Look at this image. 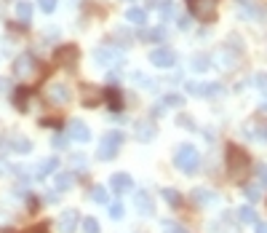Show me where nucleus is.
Instances as JSON below:
<instances>
[{
	"label": "nucleus",
	"mask_w": 267,
	"mask_h": 233,
	"mask_svg": "<svg viewBox=\"0 0 267 233\" xmlns=\"http://www.w3.org/2000/svg\"><path fill=\"white\" fill-rule=\"evenodd\" d=\"M227 169H230V177L233 180H246V174L251 172V158L246 150L238 145H230L227 147Z\"/></svg>",
	"instance_id": "1"
},
{
	"label": "nucleus",
	"mask_w": 267,
	"mask_h": 233,
	"mask_svg": "<svg viewBox=\"0 0 267 233\" xmlns=\"http://www.w3.org/2000/svg\"><path fill=\"white\" fill-rule=\"evenodd\" d=\"M174 164H177L179 172L184 174H195L201 166V153H198V147H192V145H179L177 147V153H174Z\"/></svg>",
	"instance_id": "2"
},
{
	"label": "nucleus",
	"mask_w": 267,
	"mask_h": 233,
	"mask_svg": "<svg viewBox=\"0 0 267 233\" xmlns=\"http://www.w3.org/2000/svg\"><path fill=\"white\" fill-rule=\"evenodd\" d=\"M123 145V132L118 129H112L102 137V142H99V150H96V158L99 161H112L115 156H118V150Z\"/></svg>",
	"instance_id": "3"
},
{
	"label": "nucleus",
	"mask_w": 267,
	"mask_h": 233,
	"mask_svg": "<svg viewBox=\"0 0 267 233\" xmlns=\"http://www.w3.org/2000/svg\"><path fill=\"white\" fill-rule=\"evenodd\" d=\"M216 3L219 0H187V8L195 19L201 22H211L214 14H216Z\"/></svg>",
	"instance_id": "4"
},
{
	"label": "nucleus",
	"mask_w": 267,
	"mask_h": 233,
	"mask_svg": "<svg viewBox=\"0 0 267 233\" xmlns=\"http://www.w3.org/2000/svg\"><path fill=\"white\" fill-rule=\"evenodd\" d=\"M94 62L99 67H118L123 62V54L115 51V49H110V46H102V49L94 51Z\"/></svg>",
	"instance_id": "5"
},
{
	"label": "nucleus",
	"mask_w": 267,
	"mask_h": 233,
	"mask_svg": "<svg viewBox=\"0 0 267 233\" xmlns=\"http://www.w3.org/2000/svg\"><path fill=\"white\" fill-rule=\"evenodd\" d=\"M35 67H38L35 56H32V54H21L19 59L14 62V75H16V78H21V80H32Z\"/></svg>",
	"instance_id": "6"
},
{
	"label": "nucleus",
	"mask_w": 267,
	"mask_h": 233,
	"mask_svg": "<svg viewBox=\"0 0 267 233\" xmlns=\"http://www.w3.org/2000/svg\"><path fill=\"white\" fill-rule=\"evenodd\" d=\"M150 62H153L155 67H163V70H168V67H174V65H177V51H174V49H168V46H160V49H155L153 54H150Z\"/></svg>",
	"instance_id": "7"
},
{
	"label": "nucleus",
	"mask_w": 267,
	"mask_h": 233,
	"mask_svg": "<svg viewBox=\"0 0 267 233\" xmlns=\"http://www.w3.org/2000/svg\"><path fill=\"white\" fill-rule=\"evenodd\" d=\"M80 51L75 49V46H59V49L54 51V62H59L62 67H75Z\"/></svg>",
	"instance_id": "8"
},
{
	"label": "nucleus",
	"mask_w": 267,
	"mask_h": 233,
	"mask_svg": "<svg viewBox=\"0 0 267 233\" xmlns=\"http://www.w3.org/2000/svg\"><path fill=\"white\" fill-rule=\"evenodd\" d=\"M187 91L195 94V97H216V94H222V86H219V83H198V80H190Z\"/></svg>",
	"instance_id": "9"
},
{
	"label": "nucleus",
	"mask_w": 267,
	"mask_h": 233,
	"mask_svg": "<svg viewBox=\"0 0 267 233\" xmlns=\"http://www.w3.org/2000/svg\"><path fill=\"white\" fill-rule=\"evenodd\" d=\"M67 137L69 139H75V142H88L91 139V132H88V126L83 123V121H69L67 123Z\"/></svg>",
	"instance_id": "10"
},
{
	"label": "nucleus",
	"mask_w": 267,
	"mask_h": 233,
	"mask_svg": "<svg viewBox=\"0 0 267 233\" xmlns=\"http://www.w3.org/2000/svg\"><path fill=\"white\" fill-rule=\"evenodd\" d=\"M110 188L115 193H129L134 190V180H131V174H126V172H115L112 177H110Z\"/></svg>",
	"instance_id": "11"
},
{
	"label": "nucleus",
	"mask_w": 267,
	"mask_h": 233,
	"mask_svg": "<svg viewBox=\"0 0 267 233\" xmlns=\"http://www.w3.org/2000/svg\"><path fill=\"white\" fill-rule=\"evenodd\" d=\"M45 94H48V99L54 102V104H67L69 102V89H67V83H48V91H45Z\"/></svg>",
	"instance_id": "12"
},
{
	"label": "nucleus",
	"mask_w": 267,
	"mask_h": 233,
	"mask_svg": "<svg viewBox=\"0 0 267 233\" xmlns=\"http://www.w3.org/2000/svg\"><path fill=\"white\" fill-rule=\"evenodd\" d=\"M80 225V217L75 209H64L62 217H59V230L62 233H75V228Z\"/></svg>",
	"instance_id": "13"
},
{
	"label": "nucleus",
	"mask_w": 267,
	"mask_h": 233,
	"mask_svg": "<svg viewBox=\"0 0 267 233\" xmlns=\"http://www.w3.org/2000/svg\"><path fill=\"white\" fill-rule=\"evenodd\" d=\"M158 129H155V123L153 121H139L136 123V139L139 142H150V139H155Z\"/></svg>",
	"instance_id": "14"
},
{
	"label": "nucleus",
	"mask_w": 267,
	"mask_h": 233,
	"mask_svg": "<svg viewBox=\"0 0 267 233\" xmlns=\"http://www.w3.org/2000/svg\"><path fill=\"white\" fill-rule=\"evenodd\" d=\"M8 145H11V150H14V153H21V156L32 150V142H30L25 134H11V137H8Z\"/></svg>",
	"instance_id": "15"
},
{
	"label": "nucleus",
	"mask_w": 267,
	"mask_h": 233,
	"mask_svg": "<svg viewBox=\"0 0 267 233\" xmlns=\"http://www.w3.org/2000/svg\"><path fill=\"white\" fill-rule=\"evenodd\" d=\"M134 204H136V209H139V215H144V217H150L155 212V206H153V199L144 193V190H139L136 196H134Z\"/></svg>",
	"instance_id": "16"
},
{
	"label": "nucleus",
	"mask_w": 267,
	"mask_h": 233,
	"mask_svg": "<svg viewBox=\"0 0 267 233\" xmlns=\"http://www.w3.org/2000/svg\"><path fill=\"white\" fill-rule=\"evenodd\" d=\"M246 134H249L251 139L267 142V123H262V121H251V123L246 126Z\"/></svg>",
	"instance_id": "17"
},
{
	"label": "nucleus",
	"mask_w": 267,
	"mask_h": 233,
	"mask_svg": "<svg viewBox=\"0 0 267 233\" xmlns=\"http://www.w3.org/2000/svg\"><path fill=\"white\" fill-rule=\"evenodd\" d=\"M32 14H35L32 3H27V0H19V3H16V19L21 22V25H30V22H32Z\"/></svg>",
	"instance_id": "18"
},
{
	"label": "nucleus",
	"mask_w": 267,
	"mask_h": 233,
	"mask_svg": "<svg viewBox=\"0 0 267 233\" xmlns=\"http://www.w3.org/2000/svg\"><path fill=\"white\" fill-rule=\"evenodd\" d=\"M54 185H56V190H69V188H72V185H75V177H72V174H69V172H59V174H56V177H54Z\"/></svg>",
	"instance_id": "19"
},
{
	"label": "nucleus",
	"mask_w": 267,
	"mask_h": 233,
	"mask_svg": "<svg viewBox=\"0 0 267 233\" xmlns=\"http://www.w3.org/2000/svg\"><path fill=\"white\" fill-rule=\"evenodd\" d=\"M104 99H107V104H110L112 110H120V108H123V97H120V91L115 89V86L104 89Z\"/></svg>",
	"instance_id": "20"
},
{
	"label": "nucleus",
	"mask_w": 267,
	"mask_h": 233,
	"mask_svg": "<svg viewBox=\"0 0 267 233\" xmlns=\"http://www.w3.org/2000/svg\"><path fill=\"white\" fill-rule=\"evenodd\" d=\"M56 169H59V161H56V158L51 156V158H45L43 164L38 166V172H35V177H48V174H54Z\"/></svg>",
	"instance_id": "21"
},
{
	"label": "nucleus",
	"mask_w": 267,
	"mask_h": 233,
	"mask_svg": "<svg viewBox=\"0 0 267 233\" xmlns=\"http://www.w3.org/2000/svg\"><path fill=\"white\" fill-rule=\"evenodd\" d=\"M126 19H129L131 25H139V27H142L144 22H147V11H144V8H136V6H131L129 11H126Z\"/></svg>",
	"instance_id": "22"
},
{
	"label": "nucleus",
	"mask_w": 267,
	"mask_h": 233,
	"mask_svg": "<svg viewBox=\"0 0 267 233\" xmlns=\"http://www.w3.org/2000/svg\"><path fill=\"white\" fill-rule=\"evenodd\" d=\"M142 38L147 43H160V40H166V27H153V30H144L142 32Z\"/></svg>",
	"instance_id": "23"
},
{
	"label": "nucleus",
	"mask_w": 267,
	"mask_h": 233,
	"mask_svg": "<svg viewBox=\"0 0 267 233\" xmlns=\"http://www.w3.org/2000/svg\"><path fill=\"white\" fill-rule=\"evenodd\" d=\"M30 94H32V91H30L27 86H21V89L14 91V102H16L19 110H27V99H30Z\"/></svg>",
	"instance_id": "24"
},
{
	"label": "nucleus",
	"mask_w": 267,
	"mask_h": 233,
	"mask_svg": "<svg viewBox=\"0 0 267 233\" xmlns=\"http://www.w3.org/2000/svg\"><path fill=\"white\" fill-rule=\"evenodd\" d=\"M91 201H96V204H107V201H110L107 188H104V185H94V188H91Z\"/></svg>",
	"instance_id": "25"
},
{
	"label": "nucleus",
	"mask_w": 267,
	"mask_h": 233,
	"mask_svg": "<svg viewBox=\"0 0 267 233\" xmlns=\"http://www.w3.org/2000/svg\"><path fill=\"white\" fill-rule=\"evenodd\" d=\"M208 67H211V56H206V54L192 56V70H195V73H206Z\"/></svg>",
	"instance_id": "26"
},
{
	"label": "nucleus",
	"mask_w": 267,
	"mask_h": 233,
	"mask_svg": "<svg viewBox=\"0 0 267 233\" xmlns=\"http://www.w3.org/2000/svg\"><path fill=\"white\" fill-rule=\"evenodd\" d=\"M192 199L198 201V204H211V201H216V196L211 190H206V188H195L192 190Z\"/></svg>",
	"instance_id": "27"
},
{
	"label": "nucleus",
	"mask_w": 267,
	"mask_h": 233,
	"mask_svg": "<svg viewBox=\"0 0 267 233\" xmlns=\"http://www.w3.org/2000/svg\"><path fill=\"white\" fill-rule=\"evenodd\" d=\"M238 217H240V223H257V212H254V206H240L238 209Z\"/></svg>",
	"instance_id": "28"
},
{
	"label": "nucleus",
	"mask_w": 267,
	"mask_h": 233,
	"mask_svg": "<svg viewBox=\"0 0 267 233\" xmlns=\"http://www.w3.org/2000/svg\"><path fill=\"white\" fill-rule=\"evenodd\" d=\"M160 104H163V108H182L184 99H182V94H166L160 99Z\"/></svg>",
	"instance_id": "29"
},
{
	"label": "nucleus",
	"mask_w": 267,
	"mask_h": 233,
	"mask_svg": "<svg viewBox=\"0 0 267 233\" xmlns=\"http://www.w3.org/2000/svg\"><path fill=\"white\" fill-rule=\"evenodd\" d=\"M163 199H166V204H171V206H179V204H182L179 190H174V188H166V190H163Z\"/></svg>",
	"instance_id": "30"
},
{
	"label": "nucleus",
	"mask_w": 267,
	"mask_h": 233,
	"mask_svg": "<svg viewBox=\"0 0 267 233\" xmlns=\"http://www.w3.org/2000/svg\"><path fill=\"white\" fill-rule=\"evenodd\" d=\"M80 228H83V233H99V223H96V217H86L83 223H80Z\"/></svg>",
	"instance_id": "31"
},
{
	"label": "nucleus",
	"mask_w": 267,
	"mask_h": 233,
	"mask_svg": "<svg viewBox=\"0 0 267 233\" xmlns=\"http://www.w3.org/2000/svg\"><path fill=\"white\" fill-rule=\"evenodd\" d=\"M243 193H246V199H249V201H254V204H257V201L262 199V190H259V185H249V188L243 190Z\"/></svg>",
	"instance_id": "32"
},
{
	"label": "nucleus",
	"mask_w": 267,
	"mask_h": 233,
	"mask_svg": "<svg viewBox=\"0 0 267 233\" xmlns=\"http://www.w3.org/2000/svg\"><path fill=\"white\" fill-rule=\"evenodd\" d=\"M96 99H99V94H94L88 86L83 89V102H86V108H96Z\"/></svg>",
	"instance_id": "33"
},
{
	"label": "nucleus",
	"mask_w": 267,
	"mask_h": 233,
	"mask_svg": "<svg viewBox=\"0 0 267 233\" xmlns=\"http://www.w3.org/2000/svg\"><path fill=\"white\" fill-rule=\"evenodd\" d=\"M254 86L267 94V73H257V75H254Z\"/></svg>",
	"instance_id": "34"
},
{
	"label": "nucleus",
	"mask_w": 267,
	"mask_h": 233,
	"mask_svg": "<svg viewBox=\"0 0 267 233\" xmlns=\"http://www.w3.org/2000/svg\"><path fill=\"white\" fill-rule=\"evenodd\" d=\"M56 3H59V0H38V6H40V11H45V14H54V8H56Z\"/></svg>",
	"instance_id": "35"
},
{
	"label": "nucleus",
	"mask_w": 267,
	"mask_h": 233,
	"mask_svg": "<svg viewBox=\"0 0 267 233\" xmlns=\"http://www.w3.org/2000/svg\"><path fill=\"white\" fill-rule=\"evenodd\" d=\"M115 38H120V43H123V46H129V43H131V32L120 27V30H115Z\"/></svg>",
	"instance_id": "36"
},
{
	"label": "nucleus",
	"mask_w": 267,
	"mask_h": 233,
	"mask_svg": "<svg viewBox=\"0 0 267 233\" xmlns=\"http://www.w3.org/2000/svg\"><path fill=\"white\" fill-rule=\"evenodd\" d=\"M163 233H187V230L177 223H163Z\"/></svg>",
	"instance_id": "37"
},
{
	"label": "nucleus",
	"mask_w": 267,
	"mask_h": 233,
	"mask_svg": "<svg viewBox=\"0 0 267 233\" xmlns=\"http://www.w3.org/2000/svg\"><path fill=\"white\" fill-rule=\"evenodd\" d=\"M177 123L182 126V129H195V123H192V118H190V115H179V118H177Z\"/></svg>",
	"instance_id": "38"
},
{
	"label": "nucleus",
	"mask_w": 267,
	"mask_h": 233,
	"mask_svg": "<svg viewBox=\"0 0 267 233\" xmlns=\"http://www.w3.org/2000/svg\"><path fill=\"white\" fill-rule=\"evenodd\" d=\"M110 217H112V220H120V217H123V204H112V206H110Z\"/></svg>",
	"instance_id": "39"
},
{
	"label": "nucleus",
	"mask_w": 267,
	"mask_h": 233,
	"mask_svg": "<svg viewBox=\"0 0 267 233\" xmlns=\"http://www.w3.org/2000/svg\"><path fill=\"white\" fill-rule=\"evenodd\" d=\"M254 172H257V177H259V182L262 185H267V164H259L257 169H254Z\"/></svg>",
	"instance_id": "40"
},
{
	"label": "nucleus",
	"mask_w": 267,
	"mask_h": 233,
	"mask_svg": "<svg viewBox=\"0 0 267 233\" xmlns=\"http://www.w3.org/2000/svg\"><path fill=\"white\" fill-rule=\"evenodd\" d=\"M160 14H163V16H174V6L171 3H160Z\"/></svg>",
	"instance_id": "41"
},
{
	"label": "nucleus",
	"mask_w": 267,
	"mask_h": 233,
	"mask_svg": "<svg viewBox=\"0 0 267 233\" xmlns=\"http://www.w3.org/2000/svg\"><path fill=\"white\" fill-rule=\"evenodd\" d=\"M25 233H48V225H32V228H27Z\"/></svg>",
	"instance_id": "42"
},
{
	"label": "nucleus",
	"mask_w": 267,
	"mask_h": 233,
	"mask_svg": "<svg viewBox=\"0 0 267 233\" xmlns=\"http://www.w3.org/2000/svg\"><path fill=\"white\" fill-rule=\"evenodd\" d=\"M64 145H67V137L56 134V137H54V147H64Z\"/></svg>",
	"instance_id": "43"
},
{
	"label": "nucleus",
	"mask_w": 267,
	"mask_h": 233,
	"mask_svg": "<svg viewBox=\"0 0 267 233\" xmlns=\"http://www.w3.org/2000/svg\"><path fill=\"white\" fill-rule=\"evenodd\" d=\"M8 169H11V166H8V161H6L3 156H0V177H3V174H6Z\"/></svg>",
	"instance_id": "44"
},
{
	"label": "nucleus",
	"mask_w": 267,
	"mask_h": 233,
	"mask_svg": "<svg viewBox=\"0 0 267 233\" xmlns=\"http://www.w3.org/2000/svg\"><path fill=\"white\" fill-rule=\"evenodd\" d=\"M179 27H182V30H187V27H190V22H187V16H182V19H179Z\"/></svg>",
	"instance_id": "45"
},
{
	"label": "nucleus",
	"mask_w": 267,
	"mask_h": 233,
	"mask_svg": "<svg viewBox=\"0 0 267 233\" xmlns=\"http://www.w3.org/2000/svg\"><path fill=\"white\" fill-rule=\"evenodd\" d=\"M257 233H267V223H257Z\"/></svg>",
	"instance_id": "46"
},
{
	"label": "nucleus",
	"mask_w": 267,
	"mask_h": 233,
	"mask_svg": "<svg viewBox=\"0 0 267 233\" xmlns=\"http://www.w3.org/2000/svg\"><path fill=\"white\" fill-rule=\"evenodd\" d=\"M0 233H11V230H6V228H0Z\"/></svg>",
	"instance_id": "47"
}]
</instances>
